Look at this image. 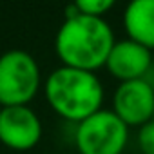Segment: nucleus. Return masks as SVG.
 <instances>
[{"instance_id":"8","label":"nucleus","mask_w":154,"mask_h":154,"mask_svg":"<svg viewBox=\"0 0 154 154\" xmlns=\"http://www.w3.org/2000/svg\"><path fill=\"white\" fill-rule=\"evenodd\" d=\"M123 27L129 40L154 49V0H132L123 11Z\"/></svg>"},{"instance_id":"4","label":"nucleus","mask_w":154,"mask_h":154,"mask_svg":"<svg viewBox=\"0 0 154 154\" xmlns=\"http://www.w3.org/2000/svg\"><path fill=\"white\" fill-rule=\"evenodd\" d=\"M127 138L129 127L112 111L105 109L80 122L74 132L80 154H122Z\"/></svg>"},{"instance_id":"3","label":"nucleus","mask_w":154,"mask_h":154,"mask_svg":"<svg viewBox=\"0 0 154 154\" xmlns=\"http://www.w3.org/2000/svg\"><path fill=\"white\" fill-rule=\"evenodd\" d=\"M40 87V67L33 54L11 49L0 56V107L27 105Z\"/></svg>"},{"instance_id":"9","label":"nucleus","mask_w":154,"mask_h":154,"mask_svg":"<svg viewBox=\"0 0 154 154\" xmlns=\"http://www.w3.org/2000/svg\"><path fill=\"white\" fill-rule=\"evenodd\" d=\"M74 6L80 11V15L102 18V15H105L114 6V2L112 0H78V2H74Z\"/></svg>"},{"instance_id":"7","label":"nucleus","mask_w":154,"mask_h":154,"mask_svg":"<svg viewBox=\"0 0 154 154\" xmlns=\"http://www.w3.org/2000/svg\"><path fill=\"white\" fill-rule=\"evenodd\" d=\"M152 65V54L150 49L132 42V40H120L114 42L105 67L107 71L118 78L120 82H131V80H141L145 72Z\"/></svg>"},{"instance_id":"10","label":"nucleus","mask_w":154,"mask_h":154,"mask_svg":"<svg viewBox=\"0 0 154 154\" xmlns=\"http://www.w3.org/2000/svg\"><path fill=\"white\" fill-rule=\"evenodd\" d=\"M138 145L143 154H154V120L147 122L138 131Z\"/></svg>"},{"instance_id":"13","label":"nucleus","mask_w":154,"mask_h":154,"mask_svg":"<svg viewBox=\"0 0 154 154\" xmlns=\"http://www.w3.org/2000/svg\"><path fill=\"white\" fill-rule=\"evenodd\" d=\"M0 109H2V107H0Z\"/></svg>"},{"instance_id":"1","label":"nucleus","mask_w":154,"mask_h":154,"mask_svg":"<svg viewBox=\"0 0 154 154\" xmlns=\"http://www.w3.org/2000/svg\"><path fill=\"white\" fill-rule=\"evenodd\" d=\"M112 45L114 33L111 26L103 18L87 15L65 18L54 40L56 54L63 65L91 72L105 65Z\"/></svg>"},{"instance_id":"2","label":"nucleus","mask_w":154,"mask_h":154,"mask_svg":"<svg viewBox=\"0 0 154 154\" xmlns=\"http://www.w3.org/2000/svg\"><path fill=\"white\" fill-rule=\"evenodd\" d=\"M45 98L60 116L80 123L102 109L103 85L91 71L62 65L47 76Z\"/></svg>"},{"instance_id":"6","label":"nucleus","mask_w":154,"mask_h":154,"mask_svg":"<svg viewBox=\"0 0 154 154\" xmlns=\"http://www.w3.org/2000/svg\"><path fill=\"white\" fill-rule=\"evenodd\" d=\"M112 112L129 125H145L154 114V89L141 78L122 82L112 96Z\"/></svg>"},{"instance_id":"12","label":"nucleus","mask_w":154,"mask_h":154,"mask_svg":"<svg viewBox=\"0 0 154 154\" xmlns=\"http://www.w3.org/2000/svg\"><path fill=\"white\" fill-rule=\"evenodd\" d=\"M152 120H154V114H152Z\"/></svg>"},{"instance_id":"5","label":"nucleus","mask_w":154,"mask_h":154,"mask_svg":"<svg viewBox=\"0 0 154 154\" xmlns=\"http://www.w3.org/2000/svg\"><path fill=\"white\" fill-rule=\"evenodd\" d=\"M42 138V122L27 105L0 109V141L13 150H29Z\"/></svg>"},{"instance_id":"11","label":"nucleus","mask_w":154,"mask_h":154,"mask_svg":"<svg viewBox=\"0 0 154 154\" xmlns=\"http://www.w3.org/2000/svg\"><path fill=\"white\" fill-rule=\"evenodd\" d=\"M152 67H154V56H152Z\"/></svg>"}]
</instances>
